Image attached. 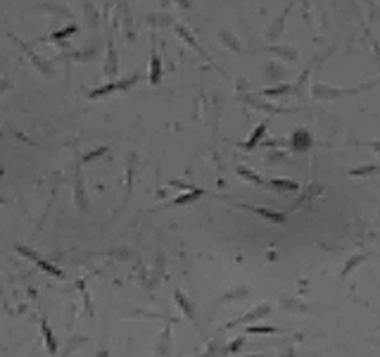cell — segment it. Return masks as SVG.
Instances as JSON below:
<instances>
[{"instance_id": "cell-22", "label": "cell", "mask_w": 380, "mask_h": 357, "mask_svg": "<svg viewBox=\"0 0 380 357\" xmlns=\"http://www.w3.org/2000/svg\"><path fill=\"white\" fill-rule=\"evenodd\" d=\"M242 100L245 103H250V105H254L257 110H269V112H283L281 108H273L271 103H264L261 98H254V96H242Z\"/></svg>"}, {"instance_id": "cell-29", "label": "cell", "mask_w": 380, "mask_h": 357, "mask_svg": "<svg viewBox=\"0 0 380 357\" xmlns=\"http://www.w3.org/2000/svg\"><path fill=\"white\" fill-rule=\"evenodd\" d=\"M88 338L86 336H76V338H69V343H67V348H65V353H62V357H69V353L74 350V348H78V346H83Z\"/></svg>"}, {"instance_id": "cell-12", "label": "cell", "mask_w": 380, "mask_h": 357, "mask_svg": "<svg viewBox=\"0 0 380 357\" xmlns=\"http://www.w3.org/2000/svg\"><path fill=\"white\" fill-rule=\"evenodd\" d=\"M266 129H269V124H266V121H261L259 126H257V129L252 131V136H250V138H247V141H242V143H240V148H242V150H252L254 145H259V143H264V136H266Z\"/></svg>"}, {"instance_id": "cell-3", "label": "cell", "mask_w": 380, "mask_h": 357, "mask_svg": "<svg viewBox=\"0 0 380 357\" xmlns=\"http://www.w3.org/2000/svg\"><path fill=\"white\" fill-rule=\"evenodd\" d=\"M266 314H271V305H269V303H261V305H257V307H252V310L245 314V317H240V319H233V322H228L224 329H233V326H240V324H250V322L264 319Z\"/></svg>"}, {"instance_id": "cell-1", "label": "cell", "mask_w": 380, "mask_h": 357, "mask_svg": "<svg viewBox=\"0 0 380 357\" xmlns=\"http://www.w3.org/2000/svg\"><path fill=\"white\" fill-rule=\"evenodd\" d=\"M373 84H364V86H357V88H333L328 86V84H314L311 86V96L316 98V100H335V98L340 96H354V93H359V91H366V88H371Z\"/></svg>"}, {"instance_id": "cell-41", "label": "cell", "mask_w": 380, "mask_h": 357, "mask_svg": "<svg viewBox=\"0 0 380 357\" xmlns=\"http://www.w3.org/2000/svg\"><path fill=\"white\" fill-rule=\"evenodd\" d=\"M202 357H207V355H202Z\"/></svg>"}, {"instance_id": "cell-23", "label": "cell", "mask_w": 380, "mask_h": 357, "mask_svg": "<svg viewBox=\"0 0 380 357\" xmlns=\"http://www.w3.org/2000/svg\"><path fill=\"white\" fill-rule=\"evenodd\" d=\"M76 288L81 291V295H83V305H86V314L93 319L95 317V310H93V303H90V295H88V291H86V281L81 279V281H76Z\"/></svg>"}, {"instance_id": "cell-20", "label": "cell", "mask_w": 380, "mask_h": 357, "mask_svg": "<svg viewBox=\"0 0 380 357\" xmlns=\"http://www.w3.org/2000/svg\"><path fill=\"white\" fill-rule=\"evenodd\" d=\"M245 295H250V288L247 286H238V288H233V291H228L226 295H221L217 303H228V300H240V298H245Z\"/></svg>"}, {"instance_id": "cell-30", "label": "cell", "mask_w": 380, "mask_h": 357, "mask_svg": "<svg viewBox=\"0 0 380 357\" xmlns=\"http://www.w3.org/2000/svg\"><path fill=\"white\" fill-rule=\"evenodd\" d=\"M380 167L378 164H369V167H359V169H352L349 176H371V174H376Z\"/></svg>"}, {"instance_id": "cell-28", "label": "cell", "mask_w": 380, "mask_h": 357, "mask_svg": "<svg viewBox=\"0 0 380 357\" xmlns=\"http://www.w3.org/2000/svg\"><path fill=\"white\" fill-rule=\"evenodd\" d=\"M148 22L154 24V26H162V24H171V17L162 14V12H152V14H148Z\"/></svg>"}, {"instance_id": "cell-37", "label": "cell", "mask_w": 380, "mask_h": 357, "mask_svg": "<svg viewBox=\"0 0 380 357\" xmlns=\"http://www.w3.org/2000/svg\"><path fill=\"white\" fill-rule=\"evenodd\" d=\"M95 357H109V350H105V348H102V350H98V353H95Z\"/></svg>"}, {"instance_id": "cell-6", "label": "cell", "mask_w": 380, "mask_h": 357, "mask_svg": "<svg viewBox=\"0 0 380 357\" xmlns=\"http://www.w3.org/2000/svg\"><path fill=\"white\" fill-rule=\"evenodd\" d=\"M154 350H157V355H159V357L171 355V350H174V343H171V324H169V322H166V326L162 329V334H159V341H157Z\"/></svg>"}, {"instance_id": "cell-10", "label": "cell", "mask_w": 380, "mask_h": 357, "mask_svg": "<svg viewBox=\"0 0 380 357\" xmlns=\"http://www.w3.org/2000/svg\"><path fill=\"white\" fill-rule=\"evenodd\" d=\"M74 203L81 212H88V198H86V191H83V176H81V172H76L74 176Z\"/></svg>"}, {"instance_id": "cell-4", "label": "cell", "mask_w": 380, "mask_h": 357, "mask_svg": "<svg viewBox=\"0 0 380 357\" xmlns=\"http://www.w3.org/2000/svg\"><path fill=\"white\" fill-rule=\"evenodd\" d=\"M290 141V148H293L295 152H304L311 148V143H314V138H311V131L309 129H295V133L288 138Z\"/></svg>"}, {"instance_id": "cell-18", "label": "cell", "mask_w": 380, "mask_h": 357, "mask_svg": "<svg viewBox=\"0 0 380 357\" xmlns=\"http://www.w3.org/2000/svg\"><path fill=\"white\" fill-rule=\"evenodd\" d=\"M269 186H273L276 191H300V184L293 179H269Z\"/></svg>"}, {"instance_id": "cell-32", "label": "cell", "mask_w": 380, "mask_h": 357, "mask_svg": "<svg viewBox=\"0 0 380 357\" xmlns=\"http://www.w3.org/2000/svg\"><path fill=\"white\" fill-rule=\"evenodd\" d=\"M364 260H366V255H354V257H352V260H349L347 264H345V269H342V279H345V276H347L349 271H352V269H354V267H357L359 262H364Z\"/></svg>"}, {"instance_id": "cell-5", "label": "cell", "mask_w": 380, "mask_h": 357, "mask_svg": "<svg viewBox=\"0 0 380 357\" xmlns=\"http://www.w3.org/2000/svg\"><path fill=\"white\" fill-rule=\"evenodd\" d=\"M105 76L107 79H114L117 72H119V60H117V48H114V38L107 36V57H105Z\"/></svg>"}, {"instance_id": "cell-7", "label": "cell", "mask_w": 380, "mask_h": 357, "mask_svg": "<svg viewBox=\"0 0 380 357\" xmlns=\"http://www.w3.org/2000/svg\"><path fill=\"white\" fill-rule=\"evenodd\" d=\"M240 210H247V212H254V215L264 217V219H269L273 224H285V219L288 217L283 215V212H273V210H266V207H254V205H238Z\"/></svg>"}, {"instance_id": "cell-2", "label": "cell", "mask_w": 380, "mask_h": 357, "mask_svg": "<svg viewBox=\"0 0 380 357\" xmlns=\"http://www.w3.org/2000/svg\"><path fill=\"white\" fill-rule=\"evenodd\" d=\"M141 79H143V72H133V74L124 76V79H117V81H109V84H105V86L88 91V98H90V100H93V98H105V96H109L112 91H124V88L138 84Z\"/></svg>"}, {"instance_id": "cell-16", "label": "cell", "mask_w": 380, "mask_h": 357, "mask_svg": "<svg viewBox=\"0 0 380 357\" xmlns=\"http://www.w3.org/2000/svg\"><path fill=\"white\" fill-rule=\"evenodd\" d=\"M273 55H278V57H283V60H288V62H293V60H297V50H295L293 45H271L269 48Z\"/></svg>"}, {"instance_id": "cell-11", "label": "cell", "mask_w": 380, "mask_h": 357, "mask_svg": "<svg viewBox=\"0 0 380 357\" xmlns=\"http://www.w3.org/2000/svg\"><path fill=\"white\" fill-rule=\"evenodd\" d=\"M290 10H293V5H288L285 10L273 19V24L269 26V31H266V41H276L278 36H281V31H283V24H285V19H288V14H290Z\"/></svg>"}, {"instance_id": "cell-9", "label": "cell", "mask_w": 380, "mask_h": 357, "mask_svg": "<svg viewBox=\"0 0 380 357\" xmlns=\"http://www.w3.org/2000/svg\"><path fill=\"white\" fill-rule=\"evenodd\" d=\"M19 45L24 48V53L29 55V60H31L33 67H36V69H38L41 74H43V76H53V67H50V62H48V60H43L41 55H36V53L31 50V48H29L26 43H22V41H19Z\"/></svg>"}, {"instance_id": "cell-13", "label": "cell", "mask_w": 380, "mask_h": 357, "mask_svg": "<svg viewBox=\"0 0 380 357\" xmlns=\"http://www.w3.org/2000/svg\"><path fill=\"white\" fill-rule=\"evenodd\" d=\"M41 331H43V338H45V348H48V353L50 355H57V338H55L53 329L48 326L45 319H41Z\"/></svg>"}, {"instance_id": "cell-38", "label": "cell", "mask_w": 380, "mask_h": 357, "mask_svg": "<svg viewBox=\"0 0 380 357\" xmlns=\"http://www.w3.org/2000/svg\"><path fill=\"white\" fill-rule=\"evenodd\" d=\"M369 143H371V148H373V150L380 152V143H378V141H369Z\"/></svg>"}, {"instance_id": "cell-26", "label": "cell", "mask_w": 380, "mask_h": 357, "mask_svg": "<svg viewBox=\"0 0 380 357\" xmlns=\"http://www.w3.org/2000/svg\"><path fill=\"white\" fill-rule=\"evenodd\" d=\"M76 31H78V26H76V24H69V26H65V29L50 33V36H48V41H57V43H60V41H65L67 36H72V33H76Z\"/></svg>"}, {"instance_id": "cell-19", "label": "cell", "mask_w": 380, "mask_h": 357, "mask_svg": "<svg viewBox=\"0 0 380 357\" xmlns=\"http://www.w3.org/2000/svg\"><path fill=\"white\" fill-rule=\"evenodd\" d=\"M83 7H86V22H88V26L90 29H98V24H100V14H98V7L93 5V2H83Z\"/></svg>"}, {"instance_id": "cell-17", "label": "cell", "mask_w": 380, "mask_h": 357, "mask_svg": "<svg viewBox=\"0 0 380 357\" xmlns=\"http://www.w3.org/2000/svg\"><path fill=\"white\" fill-rule=\"evenodd\" d=\"M176 31H178V36H181V38H183L185 43H190V48H193V50H195V53H200L202 55V57H207V60H209V55L205 53V50H202V48H200V43H197L195 38H193V36H190V33L185 31L183 26H181V24H176Z\"/></svg>"}, {"instance_id": "cell-33", "label": "cell", "mask_w": 380, "mask_h": 357, "mask_svg": "<svg viewBox=\"0 0 380 357\" xmlns=\"http://www.w3.org/2000/svg\"><path fill=\"white\" fill-rule=\"evenodd\" d=\"M109 148L107 145H102V148H98V150H90V152H86V155H83V164L86 162H93V160H98L100 155H105V152H107Z\"/></svg>"}, {"instance_id": "cell-25", "label": "cell", "mask_w": 380, "mask_h": 357, "mask_svg": "<svg viewBox=\"0 0 380 357\" xmlns=\"http://www.w3.org/2000/svg\"><path fill=\"white\" fill-rule=\"evenodd\" d=\"M221 43L228 45L233 53H240V41L233 36V31H228V29H224V31H221Z\"/></svg>"}, {"instance_id": "cell-34", "label": "cell", "mask_w": 380, "mask_h": 357, "mask_svg": "<svg viewBox=\"0 0 380 357\" xmlns=\"http://www.w3.org/2000/svg\"><path fill=\"white\" fill-rule=\"evenodd\" d=\"M283 307H288L293 312H306V305L304 303H295V300H285V298H283Z\"/></svg>"}, {"instance_id": "cell-27", "label": "cell", "mask_w": 380, "mask_h": 357, "mask_svg": "<svg viewBox=\"0 0 380 357\" xmlns=\"http://www.w3.org/2000/svg\"><path fill=\"white\" fill-rule=\"evenodd\" d=\"M283 74H285V67H281L278 62H269L266 69H264V76L266 79H281Z\"/></svg>"}, {"instance_id": "cell-36", "label": "cell", "mask_w": 380, "mask_h": 357, "mask_svg": "<svg viewBox=\"0 0 380 357\" xmlns=\"http://www.w3.org/2000/svg\"><path fill=\"white\" fill-rule=\"evenodd\" d=\"M93 55H95V48L88 45V50H83V53H74V60H88V57H93Z\"/></svg>"}, {"instance_id": "cell-31", "label": "cell", "mask_w": 380, "mask_h": 357, "mask_svg": "<svg viewBox=\"0 0 380 357\" xmlns=\"http://www.w3.org/2000/svg\"><path fill=\"white\" fill-rule=\"evenodd\" d=\"M242 346H245V336H240V338H235V341H230L228 346H224V353L233 355V353H238V350H240Z\"/></svg>"}, {"instance_id": "cell-39", "label": "cell", "mask_w": 380, "mask_h": 357, "mask_svg": "<svg viewBox=\"0 0 380 357\" xmlns=\"http://www.w3.org/2000/svg\"><path fill=\"white\" fill-rule=\"evenodd\" d=\"M281 357H295V353L293 350H288V355H281Z\"/></svg>"}, {"instance_id": "cell-15", "label": "cell", "mask_w": 380, "mask_h": 357, "mask_svg": "<svg viewBox=\"0 0 380 357\" xmlns=\"http://www.w3.org/2000/svg\"><path fill=\"white\" fill-rule=\"evenodd\" d=\"M202 195H205V191H202V188H193V191H185L183 195L174 198V200H171V205H188V203H195L197 198H202Z\"/></svg>"}, {"instance_id": "cell-24", "label": "cell", "mask_w": 380, "mask_h": 357, "mask_svg": "<svg viewBox=\"0 0 380 357\" xmlns=\"http://www.w3.org/2000/svg\"><path fill=\"white\" fill-rule=\"evenodd\" d=\"M293 86L290 84H281V86H273V88H264L261 91V96L264 98H278V96H285V93H290Z\"/></svg>"}, {"instance_id": "cell-8", "label": "cell", "mask_w": 380, "mask_h": 357, "mask_svg": "<svg viewBox=\"0 0 380 357\" xmlns=\"http://www.w3.org/2000/svg\"><path fill=\"white\" fill-rule=\"evenodd\" d=\"M150 86H159L162 81V60H159V53L154 50V41H152V53H150Z\"/></svg>"}, {"instance_id": "cell-35", "label": "cell", "mask_w": 380, "mask_h": 357, "mask_svg": "<svg viewBox=\"0 0 380 357\" xmlns=\"http://www.w3.org/2000/svg\"><path fill=\"white\" fill-rule=\"evenodd\" d=\"M245 334H276V326H247Z\"/></svg>"}, {"instance_id": "cell-21", "label": "cell", "mask_w": 380, "mask_h": 357, "mask_svg": "<svg viewBox=\"0 0 380 357\" xmlns=\"http://www.w3.org/2000/svg\"><path fill=\"white\" fill-rule=\"evenodd\" d=\"M238 174L242 176V179H247V181H252V184H257V186L269 184V181H264V179H261V176L254 172V169H250V167H242V164L238 167Z\"/></svg>"}, {"instance_id": "cell-40", "label": "cell", "mask_w": 380, "mask_h": 357, "mask_svg": "<svg viewBox=\"0 0 380 357\" xmlns=\"http://www.w3.org/2000/svg\"><path fill=\"white\" fill-rule=\"evenodd\" d=\"M247 357H261V355H247Z\"/></svg>"}, {"instance_id": "cell-14", "label": "cell", "mask_w": 380, "mask_h": 357, "mask_svg": "<svg viewBox=\"0 0 380 357\" xmlns=\"http://www.w3.org/2000/svg\"><path fill=\"white\" fill-rule=\"evenodd\" d=\"M174 298H176V303H178V307L183 310V314L185 317H190V322H197V317H195V307H193V303H188V298H185L181 291H176L174 293Z\"/></svg>"}]
</instances>
